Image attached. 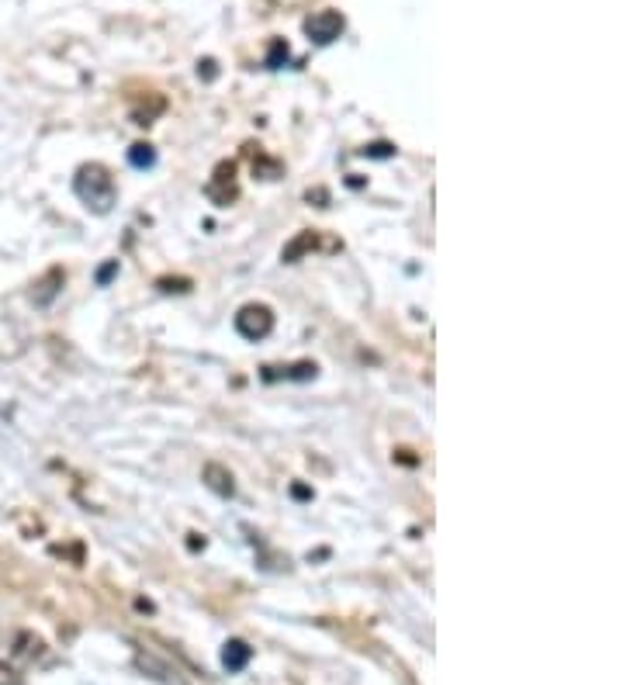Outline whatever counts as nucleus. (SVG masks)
I'll list each match as a JSON object with an SVG mask.
<instances>
[{"label": "nucleus", "mask_w": 623, "mask_h": 685, "mask_svg": "<svg viewBox=\"0 0 623 685\" xmlns=\"http://www.w3.org/2000/svg\"><path fill=\"white\" fill-rule=\"evenodd\" d=\"M305 250H315V236H312V232H302V236H298L295 243H291L288 250L281 253V257H284V263H295Z\"/></svg>", "instance_id": "10"}, {"label": "nucleus", "mask_w": 623, "mask_h": 685, "mask_svg": "<svg viewBox=\"0 0 623 685\" xmlns=\"http://www.w3.org/2000/svg\"><path fill=\"white\" fill-rule=\"evenodd\" d=\"M250 658H253V651H250V644H246V641H229L222 647V668H225V672H243V668L250 665Z\"/></svg>", "instance_id": "5"}, {"label": "nucleus", "mask_w": 623, "mask_h": 685, "mask_svg": "<svg viewBox=\"0 0 623 685\" xmlns=\"http://www.w3.org/2000/svg\"><path fill=\"white\" fill-rule=\"evenodd\" d=\"M277 371H284V374H274L270 381H277V378H288V381H312L319 367H315V364H295V367H277Z\"/></svg>", "instance_id": "9"}, {"label": "nucleus", "mask_w": 623, "mask_h": 685, "mask_svg": "<svg viewBox=\"0 0 623 685\" xmlns=\"http://www.w3.org/2000/svg\"><path fill=\"white\" fill-rule=\"evenodd\" d=\"M0 685H21L18 672H14V668H7V665H0Z\"/></svg>", "instance_id": "13"}, {"label": "nucleus", "mask_w": 623, "mask_h": 685, "mask_svg": "<svg viewBox=\"0 0 623 685\" xmlns=\"http://www.w3.org/2000/svg\"><path fill=\"white\" fill-rule=\"evenodd\" d=\"M59 288H63V270H49V274L39 281V288H35V305H52V298L59 295Z\"/></svg>", "instance_id": "7"}, {"label": "nucleus", "mask_w": 623, "mask_h": 685, "mask_svg": "<svg viewBox=\"0 0 623 685\" xmlns=\"http://www.w3.org/2000/svg\"><path fill=\"white\" fill-rule=\"evenodd\" d=\"M360 153H364V156H378V160H388V156H395V149L388 146V142H374V146H364Z\"/></svg>", "instance_id": "12"}, {"label": "nucleus", "mask_w": 623, "mask_h": 685, "mask_svg": "<svg viewBox=\"0 0 623 685\" xmlns=\"http://www.w3.org/2000/svg\"><path fill=\"white\" fill-rule=\"evenodd\" d=\"M343 28H347V21H343L340 11H319V14H312V18L305 21V35H309L315 45L336 42L343 35Z\"/></svg>", "instance_id": "4"}, {"label": "nucleus", "mask_w": 623, "mask_h": 685, "mask_svg": "<svg viewBox=\"0 0 623 685\" xmlns=\"http://www.w3.org/2000/svg\"><path fill=\"white\" fill-rule=\"evenodd\" d=\"M288 56H291V52H288V42H281V39H277L274 45H270V59H267V66H270V70H281V63H288Z\"/></svg>", "instance_id": "11"}, {"label": "nucleus", "mask_w": 623, "mask_h": 685, "mask_svg": "<svg viewBox=\"0 0 623 685\" xmlns=\"http://www.w3.org/2000/svg\"><path fill=\"white\" fill-rule=\"evenodd\" d=\"M129 163L135 170H149L156 167V149L149 146V142H135V146L129 149Z\"/></svg>", "instance_id": "8"}, {"label": "nucleus", "mask_w": 623, "mask_h": 685, "mask_svg": "<svg viewBox=\"0 0 623 685\" xmlns=\"http://www.w3.org/2000/svg\"><path fill=\"white\" fill-rule=\"evenodd\" d=\"M205 485L212 488L215 495L222 499H232L236 495V485H232V474L222 468V464H205Z\"/></svg>", "instance_id": "6"}, {"label": "nucleus", "mask_w": 623, "mask_h": 685, "mask_svg": "<svg viewBox=\"0 0 623 685\" xmlns=\"http://www.w3.org/2000/svg\"><path fill=\"white\" fill-rule=\"evenodd\" d=\"M73 191L94 215H108L115 205V177L101 167V163H84L73 177Z\"/></svg>", "instance_id": "1"}, {"label": "nucleus", "mask_w": 623, "mask_h": 685, "mask_svg": "<svg viewBox=\"0 0 623 685\" xmlns=\"http://www.w3.org/2000/svg\"><path fill=\"white\" fill-rule=\"evenodd\" d=\"M7 641H11V647L0 651V665H7V668L32 665V661H39L45 651V644L35 634H28V630H14V634H7Z\"/></svg>", "instance_id": "3"}, {"label": "nucleus", "mask_w": 623, "mask_h": 685, "mask_svg": "<svg viewBox=\"0 0 623 685\" xmlns=\"http://www.w3.org/2000/svg\"><path fill=\"white\" fill-rule=\"evenodd\" d=\"M115 270H118V260H111L108 267H101V274H97V284H101V288H104V284H108L111 277H115Z\"/></svg>", "instance_id": "14"}, {"label": "nucleus", "mask_w": 623, "mask_h": 685, "mask_svg": "<svg viewBox=\"0 0 623 685\" xmlns=\"http://www.w3.org/2000/svg\"><path fill=\"white\" fill-rule=\"evenodd\" d=\"M236 333L250 343H260L274 333V312L267 305H243L236 312Z\"/></svg>", "instance_id": "2"}]
</instances>
